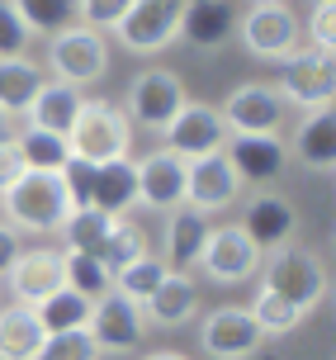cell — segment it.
Listing matches in <instances>:
<instances>
[{
  "instance_id": "1",
  "label": "cell",
  "mask_w": 336,
  "mask_h": 360,
  "mask_svg": "<svg viewBox=\"0 0 336 360\" xmlns=\"http://www.w3.org/2000/svg\"><path fill=\"white\" fill-rule=\"evenodd\" d=\"M67 143H71V157L105 166V162L128 157V147H133V124H128L124 109H114L109 100H86L76 128L67 133Z\"/></svg>"
},
{
  "instance_id": "40",
  "label": "cell",
  "mask_w": 336,
  "mask_h": 360,
  "mask_svg": "<svg viewBox=\"0 0 336 360\" xmlns=\"http://www.w3.org/2000/svg\"><path fill=\"white\" fill-rule=\"evenodd\" d=\"M24 171H29V166H24V157H19L15 138H10V143H0V195H5V190H10Z\"/></svg>"
},
{
  "instance_id": "35",
  "label": "cell",
  "mask_w": 336,
  "mask_h": 360,
  "mask_svg": "<svg viewBox=\"0 0 336 360\" xmlns=\"http://www.w3.org/2000/svg\"><path fill=\"white\" fill-rule=\"evenodd\" d=\"M100 356L105 351L95 346V337L86 327H71V332H48V342L34 360H100Z\"/></svg>"
},
{
  "instance_id": "27",
  "label": "cell",
  "mask_w": 336,
  "mask_h": 360,
  "mask_svg": "<svg viewBox=\"0 0 336 360\" xmlns=\"http://www.w3.org/2000/svg\"><path fill=\"white\" fill-rule=\"evenodd\" d=\"M90 299L86 294H76V289H53L48 299H38L34 313H38V323H43V332H71V327H86L90 323Z\"/></svg>"
},
{
  "instance_id": "37",
  "label": "cell",
  "mask_w": 336,
  "mask_h": 360,
  "mask_svg": "<svg viewBox=\"0 0 336 360\" xmlns=\"http://www.w3.org/2000/svg\"><path fill=\"white\" fill-rule=\"evenodd\" d=\"M57 176H62V190H67V204H71V209H90V195H95V162L71 157Z\"/></svg>"
},
{
  "instance_id": "10",
  "label": "cell",
  "mask_w": 336,
  "mask_h": 360,
  "mask_svg": "<svg viewBox=\"0 0 336 360\" xmlns=\"http://www.w3.org/2000/svg\"><path fill=\"white\" fill-rule=\"evenodd\" d=\"M185 109V86L171 72H142L128 90V124H142L161 133V128Z\"/></svg>"
},
{
  "instance_id": "5",
  "label": "cell",
  "mask_w": 336,
  "mask_h": 360,
  "mask_svg": "<svg viewBox=\"0 0 336 360\" xmlns=\"http://www.w3.org/2000/svg\"><path fill=\"white\" fill-rule=\"evenodd\" d=\"M180 15L185 0H133L119 19V38L128 53H161L180 38Z\"/></svg>"
},
{
  "instance_id": "32",
  "label": "cell",
  "mask_w": 336,
  "mask_h": 360,
  "mask_svg": "<svg viewBox=\"0 0 336 360\" xmlns=\"http://www.w3.org/2000/svg\"><path fill=\"white\" fill-rule=\"evenodd\" d=\"M247 313L256 318V327H261L266 337H284V332H294V327L303 323V308H294L289 299L270 294V289H261V294H256V304H251Z\"/></svg>"
},
{
  "instance_id": "38",
  "label": "cell",
  "mask_w": 336,
  "mask_h": 360,
  "mask_svg": "<svg viewBox=\"0 0 336 360\" xmlns=\"http://www.w3.org/2000/svg\"><path fill=\"white\" fill-rule=\"evenodd\" d=\"M133 0H76V19H86V29H119Z\"/></svg>"
},
{
  "instance_id": "7",
  "label": "cell",
  "mask_w": 336,
  "mask_h": 360,
  "mask_svg": "<svg viewBox=\"0 0 336 360\" xmlns=\"http://www.w3.org/2000/svg\"><path fill=\"white\" fill-rule=\"evenodd\" d=\"M242 43H247L251 57H266V62H280L299 48V15L284 5V0H270V5H256L242 24Z\"/></svg>"
},
{
  "instance_id": "26",
  "label": "cell",
  "mask_w": 336,
  "mask_h": 360,
  "mask_svg": "<svg viewBox=\"0 0 336 360\" xmlns=\"http://www.w3.org/2000/svg\"><path fill=\"white\" fill-rule=\"evenodd\" d=\"M48 76L38 72V62H29V57H5L0 62V114H24V109L34 105L38 86H43Z\"/></svg>"
},
{
  "instance_id": "34",
  "label": "cell",
  "mask_w": 336,
  "mask_h": 360,
  "mask_svg": "<svg viewBox=\"0 0 336 360\" xmlns=\"http://www.w3.org/2000/svg\"><path fill=\"white\" fill-rule=\"evenodd\" d=\"M166 270H171V266H166L161 256H138L133 266H124L119 275H114V289H119V294H128L133 304H142V299H147V294L166 280Z\"/></svg>"
},
{
  "instance_id": "2",
  "label": "cell",
  "mask_w": 336,
  "mask_h": 360,
  "mask_svg": "<svg viewBox=\"0 0 336 360\" xmlns=\"http://www.w3.org/2000/svg\"><path fill=\"white\" fill-rule=\"evenodd\" d=\"M0 199H5V214L15 218L19 228H29V233H57L62 218L71 214L57 171H24Z\"/></svg>"
},
{
  "instance_id": "13",
  "label": "cell",
  "mask_w": 336,
  "mask_h": 360,
  "mask_svg": "<svg viewBox=\"0 0 336 360\" xmlns=\"http://www.w3.org/2000/svg\"><path fill=\"white\" fill-rule=\"evenodd\" d=\"M223 124L228 133H280L284 124V100L275 86H261V81H251V86H237L223 100Z\"/></svg>"
},
{
  "instance_id": "22",
  "label": "cell",
  "mask_w": 336,
  "mask_h": 360,
  "mask_svg": "<svg viewBox=\"0 0 336 360\" xmlns=\"http://www.w3.org/2000/svg\"><path fill=\"white\" fill-rule=\"evenodd\" d=\"M180 34L190 38L195 48H223V43L237 34V10H232V0H185Z\"/></svg>"
},
{
  "instance_id": "16",
  "label": "cell",
  "mask_w": 336,
  "mask_h": 360,
  "mask_svg": "<svg viewBox=\"0 0 336 360\" xmlns=\"http://www.w3.org/2000/svg\"><path fill=\"white\" fill-rule=\"evenodd\" d=\"M223 157L242 180H275L289 162V147L280 143V133H232Z\"/></svg>"
},
{
  "instance_id": "36",
  "label": "cell",
  "mask_w": 336,
  "mask_h": 360,
  "mask_svg": "<svg viewBox=\"0 0 336 360\" xmlns=\"http://www.w3.org/2000/svg\"><path fill=\"white\" fill-rule=\"evenodd\" d=\"M29 43H34V29L19 19L15 0H0V62H5V57H24Z\"/></svg>"
},
{
  "instance_id": "11",
  "label": "cell",
  "mask_w": 336,
  "mask_h": 360,
  "mask_svg": "<svg viewBox=\"0 0 336 360\" xmlns=\"http://www.w3.org/2000/svg\"><path fill=\"white\" fill-rule=\"evenodd\" d=\"M261 256L266 252H256V242L232 223V228H213L209 233L199 266L209 270V280H218V285H237V280H251L261 270Z\"/></svg>"
},
{
  "instance_id": "23",
  "label": "cell",
  "mask_w": 336,
  "mask_h": 360,
  "mask_svg": "<svg viewBox=\"0 0 336 360\" xmlns=\"http://www.w3.org/2000/svg\"><path fill=\"white\" fill-rule=\"evenodd\" d=\"M133 204H138V166L128 162V157L95 166V195H90V209H100V214H109V218H124Z\"/></svg>"
},
{
  "instance_id": "15",
  "label": "cell",
  "mask_w": 336,
  "mask_h": 360,
  "mask_svg": "<svg viewBox=\"0 0 336 360\" xmlns=\"http://www.w3.org/2000/svg\"><path fill=\"white\" fill-rule=\"evenodd\" d=\"M185 171H190V162L176 157L171 147L142 157L138 162V204H147V209H180L185 204Z\"/></svg>"
},
{
  "instance_id": "28",
  "label": "cell",
  "mask_w": 336,
  "mask_h": 360,
  "mask_svg": "<svg viewBox=\"0 0 336 360\" xmlns=\"http://www.w3.org/2000/svg\"><path fill=\"white\" fill-rule=\"evenodd\" d=\"M15 147L29 171H62L71 162V143L57 138V133H43V128H24L15 138Z\"/></svg>"
},
{
  "instance_id": "21",
  "label": "cell",
  "mask_w": 336,
  "mask_h": 360,
  "mask_svg": "<svg viewBox=\"0 0 336 360\" xmlns=\"http://www.w3.org/2000/svg\"><path fill=\"white\" fill-rule=\"evenodd\" d=\"M289 152H294L308 171L332 176V166H336V114L332 109H308L299 133H294V143H289Z\"/></svg>"
},
{
  "instance_id": "12",
  "label": "cell",
  "mask_w": 336,
  "mask_h": 360,
  "mask_svg": "<svg viewBox=\"0 0 336 360\" xmlns=\"http://www.w3.org/2000/svg\"><path fill=\"white\" fill-rule=\"evenodd\" d=\"M199 342H204V351H209L213 360H247V356L261 351L266 332L256 327V318H251L247 308H218V313L204 318Z\"/></svg>"
},
{
  "instance_id": "14",
  "label": "cell",
  "mask_w": 336,
  "mask_h": 360,
  "mask_svg": "<svg viewBox=\"0 0 336 360\" xmlns=\"http://www.w3.org/2000/svg\"><path fill=\"white\" fill-rule=\"evenodd\" d=\"M86 332L95 337L100 351H133L142 342V304H133L119 289H109L105 299H95Z\"/></svg>"
},
{
  "instance_id": "44",
  "label": "cell",
  "mask_w": 336,
  "mask_h": 360,
  "mask_svg": "<svg viewBox=\"0 0 336 360\" xmlns=\"http://www.w3.org/2000/svg\"><path fill=\"white\" fill-rule=\"evenodd\" d=\"M256 5H270V0H256Z\"/></svg>"
},
{
  "instance_id": "33",
  "label": "cell",
  "mask_w": 336,
  "mask_h": 360,
  "mask_svg": "<svg viewBox=\"0 0 336 360\" xmlns=\"http://www.w3.org/2000/svg\"><path fill=\"white\" fill-rule=\"evenodd\" d=\"M15 10L34 34H62L76 19V0H15Z\"/></svg>"
},
{
  "instance_id": "42",
  "label": "cell",
  "mask_w": 336,
  "mask_h": 360,
  "mask_svg": "<svg viewBox=\"0 0 336 360\" xmlns=\"http://www.w3.org/2000/svg\"><path fill=\"white\" fill-rule=\"evenodd\" d=\"M142 360H190V356H180V351H152V356H142Z\"/></svg>"
},
{
  "instance_id": "43",
  "label": "cell",
  "mask_w": 336,
  "mask_h": 360,
  "mask_svg": "<svg viewBox=\"0 0 336 360\" xmlns=\"http://www.w3.org/2000/svg\"><path fill=\"white\" fill-rule=\"evenodd\" d=\"M15 133H10V114H0V143H10Z\"/></svg>"
},
{
  "instance_id": "4",
  "label": "cell",
  "mask_w": 336,
  "mask_h": 360,
  "mask_svg": "<svg viewBox=\"0 0 336 360\" xmlns=\"http://www.w3.org/2000/svg\"><path fill=\"white\" fill-rule=\"evenodd\" d=\"M280 100H294L303 109H327L336 95V57L318 48H294L280 57Z\"/></svg>"
},
{
  "instance_id": "41",
  "label": "cell",
  "mask_w": 336,
  "mask_h": 360,
  "mask_svg": "<svg viewBox=\"0 0 336 360\" xmlns=\"http://www.w3.org/2000/svg\"><path fill=\"white\" fill-rule=\"evenodd\" d=\"M15 256H19V237H15V228H10V223H0V275H10Z\"/></svg>"
},
{
  "instance_id": "39",
  "label": "cell",
  "mask_w": 336,
  "mask_h": 360,
  "mask_svg": "<svg viewBox=\"0 0 336 360\" xmlns=\"http://www.w3.org/2000/svg\"><path fill=\"white\" fill-rule=\"evenodd\" d=\"M308 48L318 53H336V0H318L313 15H308Z\"/></svg>"
},
{
  "instance_id": "31",
  "label": "cell",
  "mask_w": 336,
  "mask_h": 360,
  "mask_svg": "<svg viewBox=\"0 0 336 360\" xmlns=\"http://www.w3.org/2000/svg\"><path fill=\"white\" fill-rule=\"evenodd\" d=\"M109 228H114V218L100 214V209H71L67 218H62V228L57 233L67 237V252H100V242L109 237Z\"/></svg>"
},
{
  "instance_id": "25",
  "label": "cell",
  "mask_w": 336,
  "mask_h": 360,
  "mask_svg": "<svg viewBox=\"0 0 336 360\" xmlns=\"http://www.w3.org/2000/svg\"><path fill=\"white\" fill-rule=\"evenodd\" d=\"M209 233H213L209 214H195V209H185V204L171 209V228H166V256H171V266H176V270L199 266Z\"/></svg>"
},
{
  "instance_id": "8",
  "label": "cell",
  "mask_w": 336,
  "mask_h": 360,
  "mask_svg": "<svg viewBox=\"0 0 336 360\" xmlns=\"http://www.w3.org/2000/svg\"><path fill=\"white\" fill-rule=\"evenodd\" d=\"M161 133H166L171 152H176V157H185V162L223 152V147H228V138H232L218 109H213V105H190V100H185V109H180V114L161 128Z\"/></svg>"
},
{
  "instance_id": "9",
  "label": "cell",
  "mask_w": 336,
  "mask_h": 360,
  "mask_svg": "<svg viewBox=\"0 0 336 360\" xmlns=\"http://www.w3.org/2000/svg\"><path fill=\"white\" fill-rule=\"evenodd\" d=\"M242 185H247V180L232 171V162L223 152L195 157L190 171H185V204H190L195 214H218V209H228L232 199L242 195Z\"/></svg>"
},
{
  "instance_id": "30",
  "label": "cell",
  "mask_w": 336,
  "mask_h": 360,
  "mask_svg": "<svg viewBox=\"0 0 336 360\" xmlns=\"http://www.w3.org/2000/svg\"><path fill=\"white\" fill-rule=\"evenodd\" d=\"M100 266L109 270V275H119L124 266H133L138 256H147V233H142L138 223H119L114 218V228H109V237L100 242Z\"/></svg>"
},
{
  "instance_id": "17",
  "label": "cell",
  "mask_w": 336,
  "mask_h": 360,
  "mask_svg": "<svg viewBox=\"0 0 336 360\" xmlns=\"http://www.w3.org/2000/svg\"><path fill=\"white\" fill-rule=\"evenodd\" d=\"M67 285V275H62V252L53 247H34V252H19L15 266H10V289H15L19 304H38V299H48L53 289Z\"/></svg>"
},
{
  "instance_id": "6",
  "label": "cell",
  "mask_w": 336,
  "mask_h": 360,
  "mask_svg": "<svg viewBox=\"0 0 336 360\" xmlns=\"http://www.w3.org/2000/svg\"><path fill=\"white\" fill-rule=\"evenodd\" d=\"M48 62H53L57 81L67 86H90L100 81L109 67V48L95 29H62L53 34V48H48Z\"/></svg>"
},
{
  "instance_id": "20",
  "label": "cell",
  "mask_w": 336,
  "mask_h": 360,
  "mask_svg": "<svg viewBox=\"0 0 336 360\" xmlns=\"http://www.w3.org/2000/svg\"><path fill=\"white\" fill-rule=\"evenodd\" d=\"M195 308H199L195 280H190L185 270H166V280L142 299V318H152V323H161V327H185L195 318Z\"/></svg>"
},
{
  "instance_id": "29",
  "label": "cell",
  "mask_w": 336,
  "mask_h": 360,
  "mask_svg": "<svg viewBox=\"0 0 336 360\" xmlns=\"http://www.w3.org/2000/svg\"><path fill=\"white\" fill-rule=\"evenodd\" d=\"M62 275H67V289L86 294L90 304L114 289V275L100 266V256H90V252H62Z\"/></svg>"
},
{
  "instance_id": "3",
  "label": "cell",
  "mask_w": 336,
  "mask_h": 360,
  "mask_svg": "<svg viewBox=\"0 0 336 360\" xmlns=\"http://www.w3.org/2000/svg\"><path fill=\"white\" fill-rule=\"evenodd\" d=\"M261 261H266V285L261 289L289 299V304L303 308V313H313V308L322 304L327 275H322V261L313 252H303V247H275V252L261 256Z\"/></svg>"
},
{
  "instance_id": "19",
  "label": "cell",
  "mask_w": 336,
  "mask_h": 360,
  "mask_svg": "<svg viewBox=\"0 0 336 360\" xmlns=\"http://www.w3.org/2000/svg\"><path fill=\"white\" fill-rule=\"evenodd\" d=\"M81 105H86V95L81 86H67V81H43L34 95V105L24 109L29 114V128H43V133H57V138H67L76 119H81Z\"/></svg>"
},
{
  "instance_id": "18",
  "label": "cell",
  "mask_w": 336,
  "mask_h": 360,
  "mask_svg": "<svg viewBox=\"0 0 336 360\" xmlns=\"http://www.w3.org/2000/svg\"><path fill=\"white\" fill-rule=\"evenodd\" d=\"M294 228H299V214H294V204L280 199V195H256L247 204V218H242V233L256 242V252L289 247Z\"/></svg>"
},
{
  "instance_id": "24",
  "label": "cell",
  "mask_w": 336,
  "mask_h": 360,
  "mask_svg": "<svg viewBox=\"0 0 336 360\" xmlns=\"http://www.w3.org/2000/svg\"><path fill=\"white\" fill-rule=\"evenodd\" d=\"M48 342V332L38 323L34 304H10L0 308V360H34Z\"/></svg>"
}]
</instances>
